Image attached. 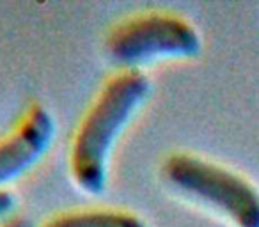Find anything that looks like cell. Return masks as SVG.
<instances>
[{
	"label": "cell",
	"instance_id": "cell-1",
	"mask_svg": "<svg viewBox=\"0 0 259 227\" xmlns=\"http://www.w3.org/2000/svg\"><path fill=\"white\" fill-rule=\"evenodd\" d=\"M151 93L141 69H122L103 83L80 119L69 146V172L85 194L100 195L107 187L108 160L115 141Z\"/></svg>",
	"mask_w": 259,
	"mask_h": 227
},
{
	"label": "cell",
	"instance_id": "cell-2",
	"mask_svg": "<svg viewBox=\"0 0 259 227\" xmlns=\"http://www.w3.org/2000/svg\"><path fill=\"white\" fill-rule=\"evenodd\" d=\"M162 176L180 194L220 213L234 227H259V190L243 176L188 153H172Z\"/></svg>",
	"mask_w": 259,
	"mask_h": 227
},
{
	"label": "cell",
	"instance_id": "cell-3",
	"mask_svg": "<svg viewBox=\"0 0 259 227\" xmlns=\"http://www.w3.org/2000/svg\"><path fill=\"white\" fill-rule=\"evenodd\" d=\"M108 57L124 69L156 59H194L201 54L202 39L188 20L172 13H142L122 20L107 36Z\"/></svg>",
	"mask_w": 259,
	"mask_h": 227
},
{
	"label": "cell",
	"instance_id": "cell-4",
	"mask_svg": "<svg viewBox=\"0 0 259 227\" xmlns=\"http://www.w3.org/2000/svg\"><path fill=\"white\" fill-rule=\"evenodd\" d=\"M55 137L52 112L32 103L9 133L0 137V188L30 170L50 149Z\"/></svg>",
	"mask_w": 259,
	"mask_h": 227
},
{
	"label": "cell",
	"instance_id": "cell-5",
	"mask_svg": "<svg viewBox=\"0 0 259 227\" xmlns=\"http://www.w3.org/2000/svg\"><path fill=\"white\" fill-rule=\"evenodd\" d=\"M43 227H148V223L132 211L112 208L73 209L52 216Z\"/></svg>",
	"mask_w": 259,
	"mask_h": 227
},
{
	"label": "cell",
	"instance_id": "cell-6",
	"mask_svg": "<svg viewBox=\"0 0 259 227\" xmlns=\"http://www.w3.org/2000/svg\"><path fill=\"white\" fill-rule=\"evenodd\" d=\"M13 209H15V195L6 188H0V222L11 216Z\"/></svg>",
	"mask_w": 259,
	"mask_h": 227
},
{
	"label": "cell",
	"instance_id": "cell-7",
	"mask_svg": "<svg viewBox=\"0 0 259 227\" xmlns=\"http://www.w3.org/2000/svg\"><path fill=\"white\" fill-rule=\"evenodd\" d=\"M0 227H34V223L25 216H8L0 222Z\"/></svg>",
	"mask_w": 259,
	"mask_h": 227
}]
</instances>
